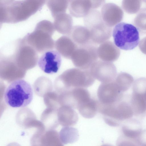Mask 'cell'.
Wrapping results in <instances>:
<instances>
[{
    "label": "cell",
    "mask_w": 146,
    "mask_h": 146,
    "mask_svg": "<svg viewBox=\"0 0 146 146\" xmlns=\"http://www.w3.org/2000/svg\"><path fill=\"white\" fill-rule=\"evenodd\" d=\"M33 98L30 84L23 79L12 82L6 88L4 98L5 103L14 108H23L29 105Z\"/></svg>",
    "instance_id": "1"
},
{
    "label": "cell",
    "mask_w": 146,
    "mask_h": 146,
    "mask_svg": "<svg viewBox=\"0 0 146 146\" xmlns=\"http://www.w3.org/2000/svg\"><path fill=\"white\" fill-rule=\"evenodd\" d=\"M84 18L85 26L89 30L91 40L93 43L101 44L111 38L112 28L105 24L98 10L92 9Z\"/></svg>",
    "instance_id": "2"
},
{
    "label": "cell",
    "mask_w": 146,
    "mask_h": 146,
    "mask_svg": "<svg viewBox=\"0 0 146 146\" xmlns=\"http://www.w3.org/2000/svg\"><path fill=\"white\" fill-rule=\"evenodd\" d=\"M112 35L115 45L120 49L132 50L139 42V31L133 25L125 22L117 24L113 28Z\"/></svg>",
    "instance_id": "3"
},
{
    "label": "cell",
    "mask_w": 146,
    "mask_h": 146,
    "mask_svg": "<svg viewBox=\"0 0 146 146\" xmlns=\"http://www.w3.org/2000/svg\"><path fill=\"white\" fill-rule=\"evenodd\" d=\"M106 120L118 122L129 120L132 118L134 112L131 104L123 99L113 104L104 105L99 102L98 110Z\"/></svg>",
    "instance_id": "4"
},
{
    "label": "cell",
    "mask_w": 146,
    "mask_h": 146,
    "mask_svg": "<svg viewBox=\"0 0 146 146\" xmlns=\"http://www.w3.org/2000/svg\"><path fill=\"white\" fill-rule=\"evenodd\" d=\"M97 44L93 43L78 46L71 58L74 65L81 69L89 70L97 61Z\"/></svg>",
    "instance_id": "5"
},
{
    "label": "cell",
    "mask_w": 146,
    "mask_h": 146,
    "mask_svg": "<svg viewBox=\"0 0 146 146\" xmlns=\"http://www.w3.org/2000/svg\"><path fill=\"white\" fill-rule=\"evenodd\" d=\"M64 76L67 91L77 88L88 87L94 83L95 80L89 70L78 68L67 70Z\"/></svg>",
    "instance_id": "6"
},
{
    "label": "cell",
    "mask_w": 146,
    "mask_h": 146,
    "mask_svg": "<svg viewBox=\"0 0 146 146\" xmlns=\"http://www.w3.org/2000/svg\"><path fill=\"white\" fill-rule=\"evenodd\" d=\"M130 104L134 115L146 113V78H141L134 82Z\"/></svg>",
    "instance_id": "7"
},
{
    "label": "cell",
    "mask_w": 146,
    "mask_h": 146,
    "mask_svg": "<svg viewBox=\"0 0 146 146\" xmlns=\"http://www.w3.org/2000/svg\"><path fill=\"white\" fill-rule=\"evenodd\" d=\"M114 80L110 82L102 83L99 86L97 94L98 101L101 104L110 105L123 99V93Z\"/></svg>",
    "instance_id": "8"
},
{
    "label": "cell",
    "mask_w": 146,
    "mask_h": 146,
    "mask_svg": "<svg viewBox=\"0 0 146 146\" xmlns=\"http://www.w3.org/2000/svg\"><path fill=\"white\" fill-rule=\"evenodd\" d=\"M93 78L102 83L114 81L117 76V70L111 62L98 60L94 63L89 69Z\"/></svg>",
    "instance_id": "9"
},
{
    "label": "cell",
    "mask_w": 146,
    "mask_h": 146,
    "mask_svg": "<svg viewBox=\"0 0 146 146\" xmlns=\"http://www.w3.org/2000/svg\"><path fill=\"white\" fill-rule=\"evenodd\" d=\"M62 61L60 54L58 51L51 50L45 52L39 58L38 64L40 69L48 74L56 73L61 66Z\"/></svg>",
    "instance_id": "10"
},
{
    "label": "cell",
    "mask_w": 146,
    "mask_h": 146,
    "mask_svg": "<svg viewBox=\"0 0 146 146\" xmlns=\"http://www.w3.org/2000/svg\"><path fill=\"white\" fill-rule=\"evenodd\" d=\"M101 14L104 23L110 27L118 24L123 16V12L121 7L113 3L104 4L101 8Z\"/></svg>",
    "instance_id": "11"
},
{
    "label": "cell",
    "mask_w": 146,
    "mask_h": 146,
    "mask_svg": "<svg viewBox=\"0 0 146 146\" xmlns=\"http://www.w3.org/2000/svg\"><path fill=\"white\" fill-rule=\"evenodd\" d=\"M67 106L78 109L89 101L92 98L87 89L77 88L67 91L66 94Z\"/></svg>",
    "instance_id": "12"
},
{
    "label": "cell",
    "mask_w": 146,
    "mask_h": 146,
    "mask_svg": "<svg viewBox=\"0 0 146 146\" xmlns=\"http://www.w3.org/2000/svg\"><path fill=\"white\" fill-rule=\"evenodd\" d=\"M97 54L102 60L112 62L117 60L120 51L113 42L107 40L101 44L98 48Z\"/></svg>",
    "instance_id": "13"
},
{
    "label": "cell",
    "mask_w": 146,
    "mask_h": 146,
    "mask_svg": "<svg viewBox=\"0 0 146 146\" xmlns=\"http://www.w3.org/2000/svg\"><path fill=\"white\" fill-rule=\"evenodd\" d=\"M68 6L70 14L76 18L85 17L92 9V0H70Z\"/></svg>",
    "instance_id": "14"
},
{
    "label": "cell",
    "mask_w": 146,
    "mask_h": 146,
    "mask_svg": "<svg viewBox=\"0 0 146 146\" xmlns=\"http://www.w3.org/2000/svg\"><path fill=\"white\" fill-rule=\"evenodd\" d=\"M69 36L78 46L93 43L91 40L90 31L85 26H73Z\"/></svg>",
    "instance_id": "15"
},
{
    "label": "cell",
    "mask_w": 146,
    "mask_h": 146,
    "mask_svg": "<svg viewBox=\"0 0 146 146\" xmlns=\"http://www.w3.org/2000/svg\"><path fill=\"white\" fill-rule=\"evenodd\" d=\"M78 45L69 37L63 36L57 42V47L60 53L65 58L71 59L77 48Z\"/></svg>",
    "instance_id": "16"
},
{
    "label": "cell",
    "mask_w": 146,
    "mask_h": 146,
    "mask_svg": "<svg viewBox=\"0 0 146 146\" xmlns=\"http://www.w3.org/2000/svg\"><path fill=\"white\" fill-rule=\"evenodd\" d=\"M122 6L129 14L144 13L146 12V0H123Z\"/></svg>",
    "instance_id": "17"
},
{
    "label": "cell",
    "mask_w": 146,
    "mask_h": 146,
    "mask_svg": "<svg viewBox=\"0 0 146 146\" xmlns=\"http://www.w3.org/2000/svg\"><path fill=\"white\" fill-rule=\"evenodd\" d=\"M57 29L61 33L69 36L73 28V20L70 15L62 13L58 19Z\"/></svg>",
    "instance_id": "18"
},
{
    "label": "cell",
    "mask_w": 146,
    "mask_h": 146,
    "mask_svg": "<svg viewBox=\"0 0 146 146\" xmlns=\"http://www.w3.org/2000/svg\"><path fill=\"white\" fill-rule=\"evenodd\" d=\"M124 136L136 140L142 130L140 124L136 122H127L123 125L122 128Z\"/></svg>",
    "instance_id": "19"
},
{
    "label": "cell",
    "mask_w": 146,
    "mask_h": 146,
    "mask_svg": "<svg viewBox=\"0 0 146 146\" xmlns=\"http://www.w3.org/2000/svg\"><path fill=\"white\" fill-rule=\"evenodd\" d=\"M99 102L92 98L77 110L84 117L90 118L94 117L98 110Z\"/></svg>",
    "instance_id": "20"
},
{
    "label": "cell",
    "mask_w": 146,
    "mask_h": 146,
    "mask_svg": "<svg viewBox=\"0 0 146 146\" xmlns=\"http://www.w3.org/2000/svg\"><path fill=\"white\" fill-rule=\"evenodd\" d=\"M115 81L122 93L128 90L132 85L134 79L130 74L124 72L119 73L115 80Z\"/></svg>",
    "instance_id": "21"
},
{
    "label": "cell",
    "mask_w": 146,
    "mask_h": 146,
    "mask_svg": "<svg viewBox=\"0 0 146 146\" xmlns=\"http://www.w3.org/2000/svg\"><path fill=\"white\" fill-rule=\"evenodd\" d=\"M134 23L140 32L146 34V13L138 14L134 19Z\"/></svg>",
    "instance_id": "22"
},
{
    "label": "cell",
    "mask_w": 146,
    "mask_h": 146,
    "mask_svg": "<svg viewBox=\"0 0 146 146\" xmlns=\"http://www.w3.org/2000/svg\"><path fill=\"white\" fill-rule=\"evenodd\" d=\"M123 137L118 146H139L136 140Z\"/></svg>",
    "instance_id": "23"
},
{
    "label": "cell",
    "mask_w": 146,
    "mask_h": 146,
    "mask_svg": "<svg viewBox=\"0 0 146 146\" xmlns=\"http://www.w3.org/2000/svg\"><path fill=\"white\" fill-rule=\"evenodd\" d=\"M136 140L139 146H146V129L142 130Z\"/></svg>",
    "instance_id": "24"
},
{
    "label": "cell",
    "mask_w": 146,
    "mask_h": 146,
    "mask_svg": "<svg viewBox=\"0 0 146 146\" xmlns=\"http://www.w3.org/2000/svg\"><path fill=\"white\" fill-rule=\"evenodd\" d=\"M139 47L141 51L146 54V37L143 38L139 42Z\"/></svg>",
    "instance_id": "25"
},
{
    "label": "cell",
    "mask_w": 146,
    "mask_h": 146,
    "mask_svg": "<svg viewBox=\"0 0 146 146\" xmlns=\"http://www.w3.org/2000/svg\"><path fill=\"white\" fill-rule=\"evenodd\" d=\"M105 2L104 0H92V9L98 8L103 6Z\"/></svg>",
    "instance_id": "26"
}]
</instances>
